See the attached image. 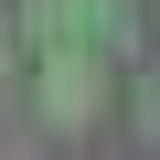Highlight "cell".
<instances>
[{
  "instance_id": "obj_1",
  "label": "cell",
  "mask_w": 160,
  "mask_h": 160,
  "mask_svg": "<svg viewBox=\"0 0 160 160\" xmlns=\"http://www.w3.org/2000/svg\"><path fill=\"white\" fill-rule=\"evenodd\" d=\"M96 107H107V53H96V43L43 53V118H53V128H86Z\"/></svg>"
},
{
  "instance_id": "obj_2",
  "label": "cell",
  "mask_w": 160,
  "mask_h": 160,
  "mask_svg": "<svg viewBox=\"0 0 160 160\" xmlns=\"http://www.w3.org/2000/svg\"><path fill=\"white\" fill-rule=\"evenodd\" d=\"M96 32V0H22V43L64 53V43H86Z\"/></svg>"
},
{
  "instance_id": "obj_3",
  "label": "cell",
  "mask_w": 160,
  "mask_h": 160,
  "mask_svg": "<svg viewBox=\"0 0 160 160\" xmlns=\"http://www.w3.org/2000/svg\"><path fill=\"white\" fill-rule=\"evenodd\" d=\"M128 107H139V128L160 139V75H139V86H128Z\"/></svg>"
},
{
  "instance_id": "obj_4",
  "label": "cell",
  "mask_w": 160,
  "mask_h": 160,
  "mask_svg": "<svg viewBox=\"0 0 160 160\" xmlns=\"http://www.w3.org/2000/svg\"><path fill=\"white\" fill-rule=\"evenodd\" d=\"M0 64H11V22H0Z\"/></svg>"
}]
</instances>
